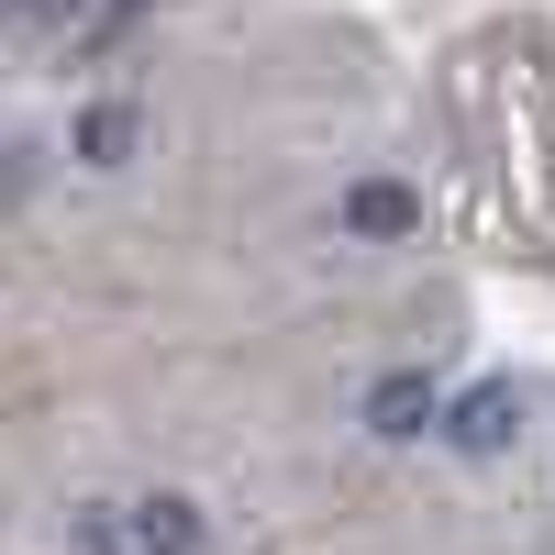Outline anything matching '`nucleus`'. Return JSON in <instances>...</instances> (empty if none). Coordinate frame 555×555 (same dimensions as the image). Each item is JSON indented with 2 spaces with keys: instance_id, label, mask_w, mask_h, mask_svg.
<instances>
[{
  "instance_id": "obj_1",
  "label": "nucleus",
  "mask_w": 555,
  "mask_h": 555,
  "mask_svg": "<svg viewBox=\"0 0 555 555\" xmlns=\"http://www.w3.org/2000/svg\"><path fill=\"white\" fill-rule=\"evenodd\" d=\"M67 156L78 167H133L145 156V101H122V89H101V101H78V122H67Z\"/></svg>"
},
{
  "instance_id": "obj_2",
  "label": "nucleus",
  "mask_w": 555,
  "mask_h": 555,
  "mask_svg": "<svg viewBox=\"0 0 555 555\" xmlns=\"http://www.w3.org/2000/svg\"><path fill=\"white\" fill-rule=\"evenodd\" d=\"M122 533L133 555H211V512L190 489H145V500H122Z\"/></svg>"
},
{
  "instance_id": "obj_3",
  "label": "nucleus",
  "mask_w": 555,
  "mask_h": 555,
  "mask_svg": "<svg viewBox=\"0 0 555 555\" xmlns=\"http://www.w3.org/2000/svg\"><path fill=\"white\" fill-rule=\"evenodd\" d=\"M334 222H345V245H400V234H423V190L411 178H356Z\"/></svg>"
},
{
  "instance_id": "obj_4",
  "label": "nucleus",
  "mask_w": 555,
  "mask_h": 555,
  "mask_svg": "<svg viewBox=\"0 0 555 555\" xmlns=\"http://www.w3.org/2000/svg\"><path fill=\"white\" fill-rule=\"evenodd\" d=\"M366 434H378V444H423V434H444V389L423 378V366H389V378L366 389Z\"/></svg>"
},
{
  "instance_id": "obj_5",
  "label": "nucleus",
  "mask_w": 555,
  "mask_h": 555,
  "mask_svg": "<svg viewBox=\"0 0 555 555\" xmlns=\"http://www.w3.org/2000/svg\"><path fill=\"white\" fill-rule=\"evenodd\" d=\"M512 434H522V389L512 378H478L467 400H444V444L455 455H512Z\"/></svg>"
},
{
  "instance_id": "obj_6",
  "label": "nucleus",
  "mask_w": 555,
  "mask_h": 555,
  "mask_svg": "<svg viewBox=\"0 0 555 555\" xmlns=\"http://www.w3.org/2000/svg\"><path fill=\"white\" fill-rule=\"evenodd\" d=\"M89 23V0H0V34L12 44H67Z\"/></svg>"
}]
</instances>
